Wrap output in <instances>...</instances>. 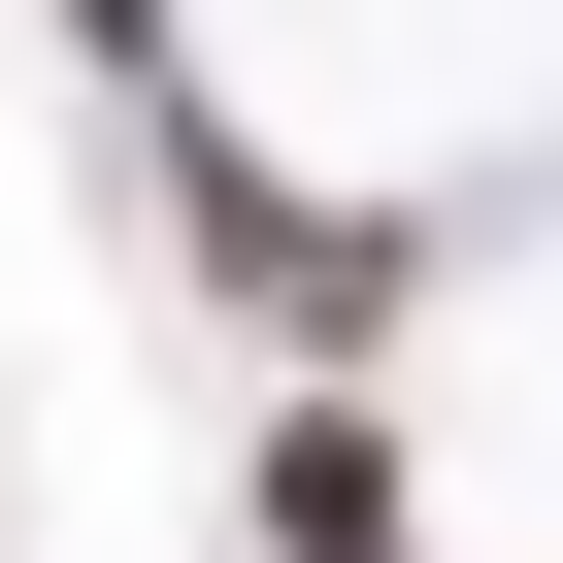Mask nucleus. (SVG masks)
Wrapping results in <instances>:
<instances>
[{
  "instance_id": "obj_1",
  "label": "nucleus",
  "mask_w": 563,
  "mask_h": 563,
  "mask_svg": "<svg viewBox=\"0 0 563 563\" xmlns=\"http://www.w3.org/2000/svg\"><path fill=\"white\" fill-rule=\"evenodd\" d=\"M100 34H133V0H100Z\"/></svg>"
}]
</instances>
